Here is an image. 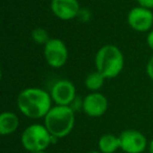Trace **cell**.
<instances>
[{"mask_svg":"<svg viewBox=\"0 0 153 153\" xmlns=\"http://www.w3.org/2000/svg\"><path fill=\"white\" fill-rule=\"evenodd\" d=\"M32 153H48V152L45 150V151H39V152H32Z\"/></svg>","mask_w":153,"mask_h":153,"instance_id":"cell-22","label":"cell"},{"mask_svg":"<svg viewBox=\"0 0 153 153\" xmlns=\"http://www.w3.org/2000/svg\"><path fill=\"white\" fill-rule=\"evenodd\" d=\"M51 94L39 87L22 89L16 99L17 108L22 115L30 120L44 119L53 106Z\"/></svg>","mask_w":153,"mask_h":153,"instance_id":"cell-1","label":"cell"},{"mask_svg":"<svg viewBox=\"0 0 153 153\" xmlns=\"http://www.w3.org/2000/svg\"><path fill=\"white\" fill-rule=\"evenodd\" d=\"M127 23L133 30L138 33L150 32L153 26L152 10L143 7H134L128 12Z\"/></svg>","mask_w":153,"mask_h":153,"instance_id":"cell-7","label":"cell"},{"mask_svg":"<svg viewBox=\"0 0 153 153\" xmlns=\"http://www.w3.org/2000/svg\"><path fill=\"white\" fill-rule=\"evenodd\" d=\"M86 153H102V152L99 150H91V151H88V152H86Z\"/></svg>","mask_w":153,"mask_h":153,"instance_id":"cell-21","label":"cell"},{"mask_svg":"<svg viewBox=\"0 0 153 153\" xmlns=\"http://www.w3.org/2000/svg\"><path fill=\"white\" fill-rule=\"evenodd\" d=\"M146 74L148 76V78L153 81V55L150 57V59L148 60L146 65Z\"/></svg>","mask_w":153,"mask_h":153,"instance_id":"cell-17","label":"cell"},{"mask_svg":"<svg viewBox=\"0 0 153 153\" xmlns=\"http://www.w3.org/2000/svg\"><path fill=\"white\" fill-rule=\"evenodd\" d=\"M96 70L105 79H114L121 74L125 66V57L120 47L113 44H105L98 49L94 56Z\"/></svg>","mask_w":153,"mask_h":153,"instance_id":"cell-3","label":"cell"},{"mask_svg":"<svg viewBox=\"0 0 153 153\" xmlns=\"http://www.w3.org/2000/svg\"><path fill=\"white\" fill-rule=\"evenodd\" d=\"M146 42L148 47L153 51V30H151L150 32H148L146 37Z\"/></svg>","mask_w":153,"mask_h":153,"instance_id":"cell-19","label":"cell"},{"mask_svg":"<svg viewBox=\"0 0 153 153\" xmlns=\"http://www.w3.org/2000/svg\"><path fill=\"white\" fill-rule=\"evenodd\" d=\"M49 94L55 105L69 106L76 98V88L71 81L62 79L53 84Z\"/></svg>","mask_w":153,"mask_h":153,"instance_id":"cell-8","label":"cell"},{"mask_svg":"<svg viewBox=\"0 0 153 153\" xmlns=\"http://www.w3.org/2000/svg\"><path fill=\"white\" fill-rule=\"evenodd\" d=\"M43 55L48 66L58 69L67 63L69 53L64 41L58 38H51L43 46Z\"/></svg>","mask_w":153,"mask_h":153,"instance_id":"cell-5","label":"cell"},{"mask_svg":"<svg viewBox=\"0 0 153 153\" xmlns=\"http://www.w3.org/2000/svg\"><path fill=\"white\" fill-rule=\"evenodd\" d=\"M81 9L78 0H51V11L56 18L62 21L76 19Z\"/></svg>","mask_w":153,"mask_h":153,"instance_id":"cell-10","label":"cell"},{"mask_svg":"<svg viewBox=\"0 0 153 153\" xmlns=\"http://www.w3.org/2000/svg\"><path fill=\"white\" fill-rule=\"evenodd\" d=\"M19 117L13 111H3L0 114V134L3 136L15 133L19 128Z\"/></svg>","mask_w":153,"mask_h":153,"instance_id":"cell-11","label":"cell"},{"mask_svg":"<svg viewBox=\"0 0 153 153\" xmlns=\"http://www.w3.org/2000/svg\"><path fill=\"white\" fill-rule=\"evenodd\" d=\"M108 99L100 91L90 92L83 99V112L89 117H101L107 112Z\"/></svg>","mask_w":153,"mask_h":153,"instance_id":"cell-9","label":"cell"},{"mask_svg":"<svg viewBox=\"0 0 153 153\" xmlns=\"http://www.w3.org/2000/svg\"><path fill=\"white\" fill-rule=\"evenodd\" d=\"M105 80L106 79L102 74H100L98 70H94L86 76L85 80H84V84H85V87L90 92H96L103 87Z\"/></svg>","mask_w":153,"mask_h":153,"instance_id":"cell-13","label":"cell"},{"mask_svg":"<svg viewBox=\"0 0 153 153\" xmlns=\"http://www.w3.org/2000/svg\"><path fill=\"white\" fill-rule=\"evenodd\" d=\"M91 17H92V14L89 9H87V7H81L76 19L79 20L80 22H82V23H87V22H89L91 20Z\"/></svg>","mask_w":153,"mask_h":153,"instance_id":"cell-15","label":"cell"},{"mask_svg":"<svg viewBox=\"0 0 153 153\" xmlns=\"http://www.w3.org/2000/svg\"><path fill=\"white\" fill-rule=\"evenodd\" d=\"M136 1H137V5L140 7L153 10V0H136Z\"/></svg>","mask_w":153,"mask_h":153,"instance_id":"cell-18","label":"cell"},{"mask_svg":"<svg viewBox=\"0 0 153 153\" xmlns=\"http://www.w3.org/2000/svg\"><path fill=\"white\" fill-rule=\"evenodd\" d=\"M148 150H149V153H153V138L149 142Z\"/></svg>","mask_w":153,"mask_h":153,"instance_id":"cell-20","label":"cell"},{"mask_svg":"<svg viewBox=\"0 0 153 153\" xmlns=\"http://www.w3.org/2000/svg\"><path fill=\"white\" fill-rule=\"evenodd\" d=\"M43 121L49 133L56 140H61L69 135L74 130L76 125V112L70 106L53 105Z\"/></svg>","mask_w":153,"mask_h":153,"instance_id":"cell-2","label":"cell"},{"mask_svg":"<svg viewBox=\"0 0 153 153\" xmlns=\"http://www.w3.org/2000/svg\"><path fill=\"white\" fill-rule=\"evenodd\" d=\"M121 150L125 153H144L149 142L143 132L135 129H126L119 135Z\"/></svg>","mask_w":153,"mask_h":153,"instance_id":"cell-6","label":"cell"},{"mask_svg":"<svg viewBox=\"0 0 153 153\" xmlns=\"http://www.w3.org/2000/svg\"><path fill=\"white\" fill-rule=\"evenodd\" d=\"M120 146V137L113 133H104L98 140V150L102 153H115Z\"/></svg>","mask_w":153,"mask_h":153,"instance_id":"cell-12","label":"cell"},{"mask_svg":"<svg viewBox=\"0 0 153 153\" xmlns=\"http://www.w3.org/2000/svg\"><path fill=\"white\" fill-rule=\"evenodd\" d=\"M70 108L74 111V112H79V111H83V99L76 96V98L72 101V103L69 105Z\"/></svg>","mask_w":153,"mask_h":153,"instance_id":"cell-16","label":"cell"},{"mask_svg":"<svg viewBox=\"0 0 153 153\" xmlns=\"http://www.w3.org/2000/svg\"><path fill=\"white\" fill-rule=\"evenodd\" d=\"M56 140L44 124L38 123L28 125L20 136L21 146L28 153L45 151Z\"/></svg>","mask_w":153,"mask_h":153,"instance_id":"cell-4","label":"cell"},{"mask_svg":"<svg viewBox=\"0 0 153 153\" xmlns=\"http://www.w3.org/2000/svg\"><path fill=\"white\" fill-rule=\"evenodd\" d=\"M30 38L36 44L43 45L44 46L49 41V35L45 28L43 27H36L30 32Z\"/></svg>","mask_w":153,"mask_h":153,"instance_id":"cell-14","label":"cell"}]
</instances>
